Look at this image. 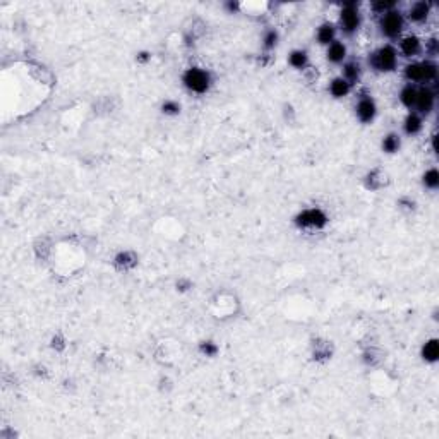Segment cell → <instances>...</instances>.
Returning <instances> with one entry per match:
<instances>
[{
  "label": "cell",
  "mask_w": 439,
  "mask_h": 439,
  "mask_svg": "<svg viewBox=\"0 0 439 439\" xmlns=\"http://www.w3.org/2000/svg\"><path fill=\"white\" fill-rule=\"evenodd\" d=\"M369 64L376 71L389 72L396 67V50L391 45L381 47L377 52H374L369 59Z\"/></svg>",
  "instance_id": "6da1fadb"
},
{
  "label": "cell",
  "mask_w": 439,
  "mask_h": 439,
  "mask_svg": "<svg viewBox=\"0 0 439 439\" xmlns=\"http://www.w3.org/2000/svg\"><path fill=\"white\" fill-rule=\"evenodd\" d=\"M209 83H211V79H209L208 72L203 69H197V67H192V69H189L184 74V84L194 93L208 91Z\"/></svg>",
  "instance_id": "7a4b0ae2"
},
{
  "label": "cell",
  "mask_w": 439,
  "mask_h": 439,
  "mask_svg": "<svg viewBox=\"0 0 439 439\" xmlns=\"http://www.w3.org/2000/svg\"><path fill=\"white\" fill-rule=\"evenodd\" d=\"M401 28H403V18H401L400 12L396 11H388L384 12L381 19V31L389 38H394L401 33Z\"/></svg>",
  "instance_id": "3957f363"
},
{
  "label": "cell",
  "mask_w": 439,
  "mask_h": 439,
  "mask_svg": "<svg viewBox=\"0 0 439 439\" xmlns=\"http://www.w3.org/2000/svg\"><path fill=\"white\" fill-rule=\"evenodd\" d=\"M360 26V14L355 4H347L341 11V28L345 33H353Z\"/></svg>",
  "instance_id": "277c9868"
},
{
  "label": "cell",
  "mask_w": 439,
  "mask_h": 439,
  "mask_svg": "<svg viewBox=\"0 0 439 439\" xmlns=\"http://www.w3.org/2000/svg\"><path fill=\"white\" fill-rule=\"evenodd\" d=\"M297 223L302 227H323L326 223V215L321 209H305L297 216Z\"/></svg>",
  "instance_id": "5b68a950"
},
{
  "label": "cell",
  "mask_w": 439,
  "mask_h": 439,
  "mask_svg": "<svg viewBox=\"0 0 439 439\" xmlns=\"http://www.w3.org/2000/svg\"><path fill=\"white\" fill-rule=\"evenodd\" d=\"M355 110H357V117L360 119V122L369 124V122H372L374 117H376V103H374V100L370 98V96H364V98L358 100Z\"/></svg>",
  "instance_id": "8992f818"
},
{
  "label": "cell",
  "mask_w": 439,
  "mask_h": 439,
  "mask_svg": "<svg viewBox=\"0 0 439 439\" xmlns=\"http://www.w3.org/2000/svg\"><path fill=\"white\" fill-rule=\"evenodd\" d=\"M415 107L418 108L420 114H429L434 108V93L429 88H420L417 91V102Z\"/></svg>",
  "instance_id": "52a82bcc"
},
{
  "label": "cell",
  "mask_w": 439,
  "mask_h": 439,
  "mask_svg": "<svg viewBox=\"0 0 439 439\" xmlns=\"http://www.w3.org/2000/svg\"><path fill=\"white\" fill-rule=\"evenodd\" d=\"M405 76L408 81L412 83H424L427 81L425 79V67H424V62L420 64H408V66L405 67Z\"/></svg>",
  "instance_id": "ba28073f"
},
{
  "label": "cell",
  "mask_w": 439,
  "mask_h": 439,
  "mask_svg": "<svg viewBox=\"0 0 439 439\" xmlns=\"http://www.w3.org/2000/svg\"><path fill=\"white\" fill-rule=\"evenodd\" d=\"M347 57V47L340 42H333L331 45H328V60L333 64L343 62Z\"/></svg>",
  "instance_id": "9c48e42d"
},
{
  "label": "cell",
  "mask_w": 439,
  "mask_h": 439,
  "mask_svg": "<svg viewBox=\"0 0 439 439\" xmlns=\"http://www.w3.org/2000/svg\"><path fill=\"white\" fill-rule=\"evenodd\" d=\"M329 91L335 98H341V96H347L350 91V83L343 78H336L333 79L331 84H329Z\"/></svg>",
  "instance_id": "30bf717a"
},
{
  "label": "cell",
  "mask_w": 439,
  "mask_h": 439,
  "mask_svg": "<svg viewBox=\"0 0 439 439\" xmlns=\"http://www.w3.org/2000/svg\"><path fill=\"white\" fill-rule=\"evenodd\" d=\"M401 52L406 55V57H412V55H417L420 52V40L417 36H406L401 42Z\"/></svg>",
  "instance_id": "8fae6325"
},
{
  "label": "cell",
  "mask_w": 439,
  "mask_h": 439,
  "mask_svg": "<svg viewBox=\"0 0 439 439\" xmlns=\"http://www.w3.org/2000/svg\"><path fill=\"white\" fill-rule=\"evenodd\" d=\"M317 40H319V43H323V45H331L333 42H335V26L333 24H323V26L317 30Z\"/></svg>",
  "instance_id": "7c38bea8"
},
{
  "label": "cell",
  "mask_w": 439,
  "mask_h": 439,
  "mask_svg": "<svg viewBox=\"0 0 439 439\" xmlns=\"http://www.w3.org/2000/svg\"><path fill=\"white\" fill-rule=\"evenodd\" d=\"M427 16H429V4L425 2L413 4V7L410 9V18H412V21L422 23L427 19Z\"/></svg>",
  "instance_id": "4fadbf2b"
},
{
  "label": "cell",
  "mask_w": 439,
  "mask_h": 439,
  "mask_svg": "<svg viewBox=\"0 0 439 439\" xmlns=\"http://www.w3.org/2000/svg\"><path fill=\"white\" fill-rule=\"evenodd\" d=\"M417 88L412 86V84H408V86H405L403 90H401V95H400V100L401 103L405 105V107L408 108H413L415 107V102H417Z\"/></svg>",
  "instance_id": "5bb4252c"
},
{
  "label": "cell",
  "mask_w": 439,
  "mask_h": 439,
  "mask_svg": "<svg viewBox=\"0 0 439 439\" xmlns=\"http://www.w3.org/2000/svg\"><path fill=\"white\" fill-rule=\"evenodd\" d=\"M422 129V119L418 117L417 114H410L408 117H406L405 120V132L410 136L417 134L418 131Z\"/></svg>",
  "instance_id": "9a60e30c"
},
{
  "label": "cell",
  "mask_w": 439,
  "mask_h": 439,
  "mask_svg": "<svg viewBox=\"0 0 439 439\" xmlns=\"http://www.w3.org/2000/svg\"><path fill=\"white\" fill-rule=\"evenodd\" d=\"M422 355L427 362H436L439 357V343L437 340H430L425 343L424 350H422Z\"/></svg>",
  "instance_id": "2e32d148"
},
{
  "label": "cell",
  "mask_w": 439,
  "mask_h": 439,
  "mask_svg": "<svg viewBox=\"0 0 439 439\" xmlns=\"http://www.w3.org/2000/svg\"><path fill=\"white\" fill-rule=\"evenodd\" d=\"M343 74H345L343 79H347L350 84L355 83L357 79L360 78V66H358L357 62H348L343 69Z\"/></svg>",
  "instance_id": "e0dca14e"
},
{
  "label": "cell",
  "mask_w": 439,
  "mask_h": 439,
  "mask_svg": "<svg viewBox=\"0 0 439 439\" xmlns=\"http://www.w3.org/2000/svg\"><path fill=\"white\" fill-rule=\"evenodd\" d=\"M290 64H292L293 67H297V69H302V67H305V64H307V54H305L304 50H293L292 54H290Z\"/></svg>",
  "instance_id": "ac0fdd59"
},
{
  "label": "cell",
  "mask_w": 439,
  "mask_h": 439,
  "mask_svg": "<svg viewBox=\"0 0 439 439\" xmlns=\"http://www.w3.org/2000/svg\"><path fill=\"white\" fill-rule=\"evenodd\" d=\"M398 148H400V136L389 134V136H386L384 141H382V150H384L386 153H394V151H398Z\"/></svg>",
  "instance_id": "d6986e66"
},
{
  "label": "cell",
  "mask_w": 439,
  "mask_h": 439,
  "mask_svg": "<svg viewBox=\"0 0 439 439\" xmlns=\"http://www.w3.org/2000/svg\"><path fill=\"white\" fill-rule=\"evenodd\" d=\"M424 184L427 185L429 189H436L439 185V174L436 168H432V170H429L427 174L424 175Z\"/></svg>",
  "instance_id": "ffe728a7"
},
{
  "label": "cell",
  "mask_w": 439,
  "mask_h": 439,
  "mask_svg": "<svg viewBox=\"0 0 439 439\" xmlns=\"http://www.w3.org/2000/svg\"><path fill=\"white\" fill-rule=\"evenodd\" d=\"M278 43V33L275 30H269L268 33L264 35V47L266 48H273Z\"/></svg>",
  "instance_id": "44dd1931"
},
{
  "label": "cell",
  "mask_w": 439,
  "mask_h": 439,
  "mask_svg": "<svg viewBox=\"0 0 439 439\" xmlns=\"http://www.w3.org/2000/svg\"><path fill=\"white\" fill-rule=\"evenodd\" d=\"M201 352L206 353L208 357H211V355H215V353L218 352V348H216L215 345L211 343V341H208V343H203V345H201Z\"/></svg>",
  "instance_id": "7402d4cb"
},
{
  "label": "cell",
  "mask_w": 439,
  "mask_h": 439,
  "mask_svg": "<svg viewBox=\"0 0 439 439\" xmlns=\"http://www.w3.org/2000/svg\"><path fill=\"white\" fill-rule=\"evenodd\" d=\"M179 105H177L175 102H165L163 103V112L165 114H177L179 112Z\"/></svg>",
  "instance_id": "603a6c76"
},
{
  "label": "cell",
  "mask_w": 439,
  "mask_h": 439,
  "mask_svg": "<svg viewBox=\"0 0 439 439\" xmlns=\"http://www.w3.org/2000/svg\"><path fill=\"white\" fill-rule=\"evenodd\" d=\"M393 6H394L393 2H377V4H374V9L382 11V12H388V11L393 9Z\"/></svg>",
  "instance_id": "cb8c5ba5"
},
{
  "label": "cell",
  "mask_w": 439,
  "mask_h": 439,
  "mask_svg": "<svg viewBox=\"0 0 439 439\" xmlns=\"http://www.w3.org/2000/svg\"><path fill=\"white\" fill-rule=\"evenodd\" d=\"M237 7H239V6H237V4H228V9H230V11H235Z\"/></svg>",
  "instance_id": "d4e9b609"
}]
</instances>
